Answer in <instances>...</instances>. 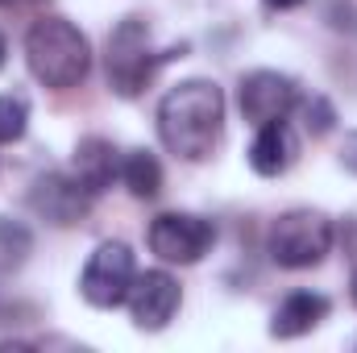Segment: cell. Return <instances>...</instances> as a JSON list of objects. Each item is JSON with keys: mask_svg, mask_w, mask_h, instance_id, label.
<instances>
[{"mask_svg": "<svg viewBox=\"0 0 357 353\" xmlns=\"http://www.w3.org/2000/svg\"><path fill=\"white\" fill-rule=\"evenodd\" d=\"M158 137L183 163H204L225 137V91L212 80H183L158 104Z\"/></svg>", "mask_w": 357, "mask_h": 353, "instance_id": "cell-1", "label": "cell"}, {"mask_svg": "<svg viewBox=\"0 0 357 353\" xmlns=\"http://www.w3.org/2000/svg\"><path fill=\"white\" fill-rule=\"evenodd\" d=\"M25 67L38 84L54 91L79 88L91 71V46L67 17H42L25 33Z\"/></svg>", "mask_w": 357, "mask_h": 353, "instance_id": "cell-2", "label": "cell"}, {"mask_svg": "<svg viewBox=\"0 0 357 353\" xmlns=\"http://www.w3.org/2000/svg\"><path fill=\"white\" fill-rule=\"evenodd\" d=\"M183 50H187V46L154 50V38H150L146 17H125V21L108 33V54H104V63H108V84H112L116 96L129 100V96L146 91V84L158 75L162 63L183 59Z\"/></svg>", "mask_w": 357, "mask_h": 353, "instance_id": "cell-3", "label": "cell"}, {"mask_svg": "<svg viewBox=\"0 0 357 353\" xmlns=\"http://www.w3.org/2000/svg\"><path fill=\"white\" fill-rule=\"evenodd\" d=\"M333 250V220L316 208H291L270 225L266 254L282 270H312Z\"/></svg>", "mask_w": 357, "mask_h": 353, "instance_id": "cell-4", "label": "cell"}, {"mask_svg": "<svg viewBox=\"0 0 357 353\" xmlns=\"http://www.w3.org/2000/svg\"><path fill=\"white\" fill-rule=\"evenodd\" d=\"M133 278H137L133 250L125 241H100L91 250L84 274H79V295L88 299L91 308H116V303L129 299Z\"/></svg>", "mask_w": 357, "mask_h": 353, "instance_id": "cell-5", "label": "cell"}, {"mask_svg": "<svg viewBox=\"0 0 357 353\" xmlns=\"http://www.w3.org/2000/svg\"><path fill=\"white\" fill-rule=\"evenodd\" d=\"M216 246V225L195 212H162L150 220V250L167 266H195Z\"/></svg>", "mask_w": 357, "mask_h": 353, "instance_id": "cell-6", "label": "cell"}, {"mask_svg": "<svg viewBox=\"0 0 357 353\" xmlns=\"http://www.w3.org/2000/svg\"><path fill=\"white\" fill-rule=\"evenodd\" d=\"M241 117L250 125H270V121H287V112L299 104V84L282 71H250L237 88Z\"/></svg>", "mask_w": 357, "mask_h": 353, "instance_id": "cell-7", "label": "cell"}, {"mask_svg": "<svg viewBox=\"0 0 357 353\" xmlns=\"http://www.w3.org/2000/svg\"><path fill=\"white\" fill-rule=\"evenodd\" d=\"M129 316L142 333H158L175 320L178 303H183V291H178V278L167 270H146L133 278L129 287Z\"/></svg>", "mask_w": 357, "mask_h": 353, "instance_id": "cell-8", "label": "cell"}, {"mask_svg": "<svg viewBox=\"0 0 357 353\" xmlns=\"http://www.w3.org/2000/svg\"><path fill=\"white\" fill-rule=\"evenodd\" d=\"M29 208H33L42 220L67 229V225H79V220L88 216L91 191L75 175H59V171H54V175H42L29 187Z\"/></svg>", "mask_w": 357, "mask_h": 353, "instance_id": "cell-9", "label": "cell"}, {"mask_svg": "<svg viewBox=\"0 0 357 353\" xmlns=\"http://www.w3.org/2000/svg\"><path fill=\"white\" fill-rule=\"evenodd\" d=\"M299 158V137L287 121H270L258 125L254 133V146H250V167L266 179H278L291 171V163Z\"/></svg>", "mask_w": 357, "mask_h": 353, "instance_id": "cell-10", "label": "cell"}, {"mask_svg": "<svg viewBox=\"0 0 357 353\" xmlns=\"http://www.w3.org/2000/svg\"><path fill=\"white\" fill-rule=\"evenodd\" d=\"M328 308H333V303H328L320 291H291V295L274 308V316H270V337L295 341V337L312 333L320 320H328Z\"/></svg>", "mask_w": 357, "mask_h": 353, "instance_id": "cell-11", "label": "cell"}, {"mask_svg": "<svg viewBox=\"0 0 357 353\" xmlns=\"http://www.w3.org/2000/svg\"><path fill=\"white\" fill-rule=\"evenodd\" d=\"M71 175L88 187L91 195L112 187V179H121V154L108 137H84L75 146V158H71Z\"/></svg>", "mask_w": 357, "mask_h": 353, "instance_id": "cell-12", "label": "cell"}, {"mask_svg": "<svg viewBox=\"0 0 357 353\" xmlns=\"http://www.w3.org/2000/svg\"><path fill=\"white\" fill-rule=\"evenodd\" d=\"M121 183L129 187V195L137 200H154L162 191V167L150 150H129L121 154Z\"/></svg>", "mask_w": 357, "mask_h": 353, "instance_id": "cell-13", "label": "cell"}, {"mask_svg": "<svg viewBox=\"0 0 357 353\" xmlns=\"http://www.w3.org/2000/svg\"><path fill=\"white\" fill-rule=\"evenodd\" d=\"M29 254H33V233L21 220L0 216V274L21 270V266L29 262Z\"/></svg>", "mask_w": 357, "mask_h": 353, "instance_id": "cell-14", "label": "cell"}, {"mask_svg": "<svg viewBox=\"0 0 357 353\" xmlns=\"http://www.w3.org/2000/svg\"><path fill=\"white\" fill-rule=\"evenodd\" d=\"M29 129V100L21 91H4L0 96V146L21 142Z\"/></svg>", "mask_w": 357, "mask_h": 353, "instance_id": "cell-15", "label": "cell"}, {"mask_svg": "<svg viewBox=\"0 0 357 353\" xmlns=\"http://www.w3.org/2000/svg\"><path fill=\"white\" fill-rule=\"evenodd\" d=\"M295 108H299L303 129H307L312 137H324V133L337 125V112H333V104H328L324 96H312V100H303V104H295Z\"/></svg>", "mask_w": 357, "mask_h": 353, "instance_id": "cell-16", "label": "cell"}, {"mask_svg": "<svg viewBox=\"0 0 357 353\" xmlns=\"http://www.w3.org/2000/svg\"><path fill=\"white\" fill-rule=\"evenodd\" d=\"M341 163H345L349 175H357V129L345 133V142H341Z\"/></svg>", "mask_w": 357, "mask_h": 353, "instance_id": "cell-17", "label": "cell"}, {"mask_svg": "<svg viewBox=\"0 0 357 353\" xmlns=\"http://www.w3.org/2000/svg\"><path fill=\"white\" fill-rule=\"evenodd\" d=\"M266 8H274V13H287V8H299L303 0H262Z\"/></svg>", "mask_w": 357, "mask_h": 353, "instance_id": "cell-18", "label": "cell"}, {"mask_svg": "<svg viewBox=\"0 0 357 353\" xmlns=\"http://www.w3.org/2000/svg\"><path fill=\"white\" fill-rule=\"evenodd\" d=\"M8 63V42H4V33H0V67Z\"/></svg>", "mask_w": 357, "mask_h": 353, "instance_id": "cell-19", "label": "cell"}, {"mask_svg": "<svg viewBox=\"0 0 357 353\" xmlns=\"http://www.w3.org/2000/svg\"><path fill=\"white\" fill-rule=\"evenodd\" d=\"M354 303H357V270H354Z\"/></svg>", "mask_w": 357, "mask_h": 353, "instance_id": "cell-20", "label": "cell"}, {"mask_svg": "<svg viewBox=\"0 0 357 353\" xmlns=\"http://www.w3.org/2000/svg\"><path fill=\"white\" fill-rule=\"evenodd\" d=\"M13 4H38V0H13Z\"/></svg>", "mask_w": 357, "mask_h": 353, "instance_id": "cell-21", "label": "cell"}, {"mask_svg": "<svg viewBox=\"0 0 357 353\" xmlns=\"http://www.w3.org/2000/svg\"><path fill=\"white\" fill-rule=\"evenodd\" d=\"M0 4H4V0H0Z\"/></svg>", "mask_w": 357, "mask_h": 353, "instance_id": "cell-22", "label": "cell"}]
</instances>
